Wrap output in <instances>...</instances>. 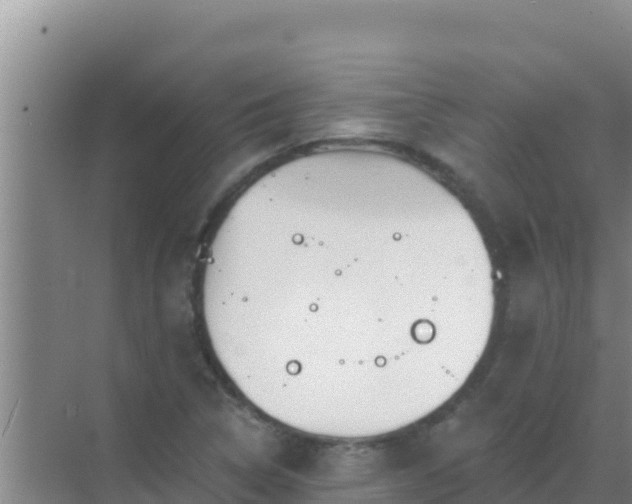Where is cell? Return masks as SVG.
Instances as JSON below:
<instances>
[{
    "label": "cell",
    "instance_id": "cell-1",
    "mask_svg": "<svg viewBox=\"0 0 632 504\" xmlns=\"http://www.w3.org/2000/svg\"><path fill=\"white\" fill-rule=\"evenodd\" d=\"M389 188L308 172L239 199L218 227L205 265L214 335L262 399L348 395L390 371L405 332L434 340L405 308L414 281L453 267L452 244L443 226L405 219Z\"/></svg>",
    "mask_w": 632,
    "mask_h": 504
}]
</instances>
